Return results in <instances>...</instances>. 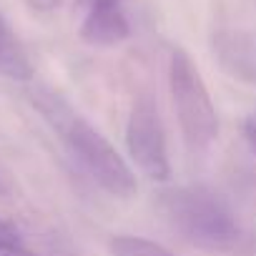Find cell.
I'll return each mask as SVG.
<instances>
[{
  "label": "cell",
  "mask_w": 256,
  "mask_h": 256,
  "mask_svg": "<svg viewBox=\"0 0 256 256\" xmlns=\"http://www.w3.org/2000/svg\"><path fill=\"white\" fill-rule=\"evenodd\" d=\"M30 103L48 120L66 151L93 178V184H98L106 194L116 198H131L138 191V181L131 164L60 93L46 86H36L30 90Z\"/></svg>",
  "instance_id": "1"
},
{
  "label": "cell",
  "mask_w": 256,
  "mask_h": 256,
  "mask_svg": "<svg viewBox=\"0 0 256 256\" xmlns=\"http://www.w3.org/2000/svg\"><path fill=\"white\" fill-rule=\"evenodd\" d=\"M161 211L171 228L196 248L236 251L244 241L231 206L206 186H178L161 194Z\"/></svg>",
  "instance_id": "2"
},
{
  "label": "cell",
  "mask_w": 256,
  "mask_h": 256,
  "mask_svg": "<svg viewBox=\"0 0 256 256\" xmlns=\"http://www.w3.org/2000/svg\"><path fill=\"white\" fill-rule=\"evenodd\" d=\"M168 90L186 148L206 154L218 138V113L196 63L184 48H174L168 56Z\"/></svg>",
  "instance_id": "3"
},
{
  "label": "cell",
  "mask_w": 256,
  "mask_h": 256,
  "mask_svg": "<svg viewBox=\"0 0 256 256\" xmlns=\"http://www.w3.org/2000/svg\"><path fill=\"white\" fill-rule=\"evenodd\" d=\"M126 148L138 174L151 181H168L171 161L166 146V131L158 113V103L151 93H138L126 123Z\"/></svg>",
  "instance_id": "4"
},
{
  "label": "cell",
  "mask_w": 256,
  "mask_h": 256,
  "mask_svg": "<svg viewBox=\"0 0 256 256\" xmlns=\"http://www.w3.org/2000/svg\"><path fill=\"white\" fill-rule=\"evenodd\" d=\"M86 16L80 23V40L88 46L108 48L118 46L131 36V23H128L120 0H90L83 3Z\"/></svg>",
  "instance_id": "5"
},
{
  "label": "cell",
  "mask_w": 256,
  "mask_h": 256,
  "mask_svg": "<svg viewBox=\"0 0 256 256\" xmlns=\"http://www.w3.org/2000/svg\"><path fill=\"white\" fill-rule=\"evenodd\" d=\"M0 76L13 80H28L33 76L28 53L10 30V26L3 20V16H0Z\"/></svg>",
  "instance_id": "6"
},
{
  "label": "cell",
  "mask_w": 256,
  "mask_h": 256,
  "mask_svg": "<svg viewBox=\"0 0 256 256\" xmlns=\"http://www.w3.org/2000/svg\"><path fill=\"white\" fill-rule=\"evenodd\" d=\"M218 50L224 63H234L231 70L241 78H256V50L248 38L238 33H221L218 36Z\"/></svg>",
  "instance_id": "7"
},
{
  "label": "cell",
  "mask_w": 256,
  "mask_h": 256,
  "mask_svg": "<svg viewBox=\"0 0 256 256\" xmlns=\"http://www.w3.org/2000/svg\"><path fill=\"white\" fill-rule=\"evenodd\" d=\"M110 254L113 256H176L164 244L141 236H116L110 241Z\"/></svg>",
  "instance_id": "8"
},
{
  "label": "cell",
  "mask_w": 256,
  "mask_h": 256,
  "mask_svg": "<svg viewBox=\"0 0 256 256\" xmlns=\"http://www.w3.org/2000/svg\"><path fill=\"white\" fill-rule=\"evenodd\" d=\"M0 256H38V254L23 246L18 236H10V238H0Z\"/></svg>",
  "instance_id": "9"
},
{
  "label": "cell",
  "mask_w": 256,
  "mask_h": 256,
  "mask_svg": "<svg viewBox=\"0 0 256 256\" xmlns=\"http://www.w3.org/2000/svg\"><path fill=\"white\" fill-rule=\"evenodd\" d=\"M28 3V8H33L36 13H50V10H56L63 0H26Z\"/></svg>",
  "instance_id": "10"
},
{
  "label": "cell",
  "mask_w": 256,
  "mask_h": 256,
  "mask_svg": "<svg viewBox=\"0 0 256 256\" xmlns=\"http://www.w3.org/2000/svg\"><path fill=\"white\" fill-rule=\"evenodd\" d=\"M244 138H246L248 148H251V151H254V156H256V118L244 123Z\"/></svg>",
  "instance_id": "11"
},
{
  "label": "cell",
  "mask_w": 256,
  "mask_h": 256,
  "mask_svg": "<svg viewBox=\"0 0 256 256\" xmlns=\"http://www.w3.org/2000/svg\"><path fill=\"white\" fill-rule=\"evenodd\" d=\"M10 236H16V231H13L3 218H0V238H10Z\"/></svg>",
  "instance_id": "12"
},
{
  "label": "cell",
  "mask_w": 256,
  "mask_h": 256,
  "mask_svg": "<svg viewBox=\"0 0 256 256\" xmlns=\"http://www.w3.org/2000/svg\"><path fill=\"white\" fill-rule=\"evenodd\" d=\"M83 3H90V0H80V6H83Z\"/></svg>",
  "instance_id": "13"
}]
</instances>
